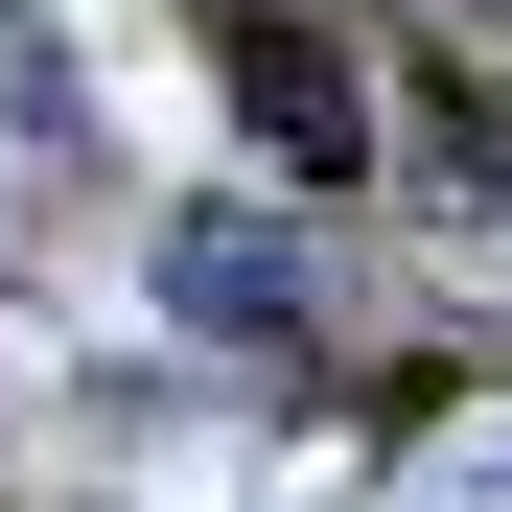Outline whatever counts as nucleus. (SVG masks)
Returning <instances> with one entry per match:
<instances>
[{
  "label": "nucleus",
  "instance_id": "1",
  "mask_svg": "<svg viewBox=\"0 0 512 512\" xmlns=\"http://www.w3.org/2000/svg\"><path fill=\"white\" fill-rule=\"evenodd\" d=\"M233 94H256V140H280V163H326V187H350V70H326V47H280V24H233Z\"/></svg>",
  "mask_w": 512,
  "mask_h": 512
}]
</instances>
